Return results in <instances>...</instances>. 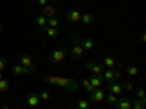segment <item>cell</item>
Returning <instances> with one entry per match:
<instances>
[{"mask_svg":"<svg viewBox=\"0 0 146 109\" xmlns=\"http://www.w3.org/2000/svg\"><path fill=\"white\" fill-rule=\"evenodd\" d=\"M21 66H23V67H32V66H34V64H32V58H31L29 54L21 55Z\"/></svg>","mask_w":146,"mask_h":109,"instance_id":"obj_16","label":"cell"},{"mask_svg":"<svg viewBox=\"0 0 146 109\" xmlns=\"http://www.w3.org/2000/svg\"><path fill=\"white\" fill-rule=\"evenodd\" d=\"M76 109H89V102L85 100V99L79 100V102L76 103Z\"/></svg>","mask_w":146,"mask_h":109,"instance_id":"obj_26","label":"cell"},{"mask_svg":"<svg viewBox=\"0 0 146 109\" xmlns=\"http://www.w3.org/2000/svg\"><path fill=\"white\" fill-rule=\"evenodd\" d=\"M41 29H42L48 36H50V38H53V39H57V38H58V35H60L58 31H57V28H51V26H48V25L44 26V28H41Z\"/></svg>","mask_w":146,"mask_h":109,"instance_id":"obj_13","label":"cell"},{"mask_svg":"<svg viewBox=\"0 0 146 109\" xmlns=\"http://www.w3.org/2000/svg\"><path fill=\"white\" fill-rule=\"evenodd\" d=\"M57 84L62 86V87H64V89H67L72 93H76L79 90L78 81L75 79H72V77H60V76H57Z\"/></svg>","mask_w":146,"mask_h":109,"instance_id":"obj_2","label":"cell"},{"mask_svg":"<svg viewBox=\"0 0 146 109\" xmlns=\"http://www.w3.org/2000/svg\"><path fill=\"white\" fill-rule=\"evenodd\" d=\"M105 99H107V103L110 106H114L115 102H117V95H113V93H110L108 96H105Z\"/></svg>","mask_w":146,"mask_h":109,"instance_id":"obj_23","label":"cell"},{"mask_svg":"<svg viewBox=\"0 0 146 109\" xmlns=\"http://www.w3.org/2000/svg\"><path fill=\"white\" fill-rule=\"evenodd\" d=\"M36 71V67L32 66V67H23L21 64H16L12 67V73L15 76H21V74H29V73H35Z\"/></svg>","mask_w":146,"mask_h":109,"instance_id":"obj_4","label":"cell"},{"mask_svg":"<svg viewBox=\"0 0 146 109\" xmlns=\"http://www.w3.org/2000/svg\"><path fill=\"white\" fill-rule=\"evenodd\" d=\"M102 66H104L105 68H114V66H115V60H114L113 57H105Z\"/></svg>","mask_w":146,"mask_h":109,"instance_id":"obj_19","label":"cell"},{"mask_svg":"<svg viewBox=\"0 0 146 109\" xmlns=\"http://www.w3.org/2000/svg\"><path fill=\"white\" fill-rule=\"evenodd\" d=\"M102 73H104V76H102L104 80H107L108 83L115 81V80H114V68H105Z\"/></svg>","mask_w":146,"mask_h":109,"instance_id":"obj_15","label":"cell"},{"mask_svg":"<svg viewBox=\"0 0 146 109\" xmlns=\"http://www.w3.org/2000/svg\"><path fill=\"white\" fill-rule=\"evenodd\" d=\"M136 99H146V98H145V90H143L142 87L136 90Z\"/></svg>","mask_w":146,"mask_h":109,"instance_id":"obj_30","label":"cell"},{"mask_svg":"<svg viewBox=\"0 0 146 109\" xmlns=\"http://www.w3.org/2000/svg\"><path fill=\"white\" fill-rule=\"evenodd\" d=\"M47 25L51 26V28H57V26H58V19H57V16L48 18V19H47Z\"/></svg>","mask_w":146,"mask_h":109,"instance_id":"obj_24","label":"cell"},{"mask_svg":"<svg viewBox=\"0 0 146 109\" xmlns=\"http://www.w3.org/2000/svg\"><path fill=\"white\" fill-rule=\"evenodd\" d=\"M107 89H108V92H110V93H113V95H120V92L123 90V89H121V84H120V83H117V81L110 83Z\"/></svg>","mask_w":146,"mask_h":109,"instance_id":"obj_14","label":"cell"},{"mask_svg":"<svg viewBox=\"0 0 146 109\" xmlns=\"http://www.w3.org/2000/svg\"><path fill=\"white\" fill-rule=\"evenodd\" d=\"M51 2H56V0H51Z\"/></svg>","mask_w":146,"mask_h":109,"instance_id":"obj_37","label":"cell"},{"mask_svg":"<svg viewBox=\"0 0 146 109\" xmlns=\"http://www.w3.org/2000/svg\"><path fill=\"white\" fill-rule=\"evenodd\" d=\"M36 3H38L40 7H44L45 5H48V0H36Z\"/></svg>","mask_w":146,"mask_h":109,"instance_id":"obj_32","label":"cell"},{"mask_svg":"<svg viewBox=\"0 0 146 109\" xmlns=\"http://www.w3.org/2000/svg\"><path fill=\"white\" fill-rule=\"evenodd\" d=\"M64 18L69 20V22H79L80 20V13L76 10V9H70V10H67L66 12V15H64Z\"/></svg>","mask_w":146,"mask_h":109,"instance_id":"obj_9","label":"cell"},{"mask_svg":"<svg viewBox=\"0 0 146 109\" xmlns=\"http://www.w3.org/2000/svg\"><path fill=\"white\" fill-rule=\"evenodd\" d=\"M88 80H89L91 86H92L94 89H100V87L102 86V80H104V77H102V74H92Z\"/></svg>","mask_w":146,"mask_h":109,"instance_id":"obj_8","label":"cell"},{"mask_svg":"<svg viewBox=\"0 0 146 109\" xmlns=\"http://www.w3.org/2000/svg\"><path fill=\"white\" fill-rule=\"evenodd\" d=\"M50 98H51V95H50V92H47V90H42V92L40 93V99L44 100V102L50 100Z\"/></svg>","mask_w":146,"mask_h":109,"instance_id":"obj_28","label":"cell"},{"mask_svg":"<svg viewBox=\"0 0 146 109\" xmlns=\"http://www.w3.org/2000/svg\"><path fill=\"white\" fill-rule=\"evenodd\" d=\"M114 106L117 109H131V102L127 98H120V99H117Z\"/></svg>","mask_w":146,"mask_h":109,"instance_id":"obj_10","label":"cell"},{"mask_svg":"<svg viewBox=\"0 0 146 109\" xmlns=\"http://www.w3.org/2000/svg\"><path fill=\"white\" fill-rule=\"evenodd\" d=\"M42 80L44 83H48V84H57V76H44Z\"/></svg>","mask_w":146,"mask_h":109,"instance_id":"obj_25","label":"cell"},{"mask_svg":"<svg viewBox=\"0 0 146 109\" xmlns=\"http://www.w3.org/2000/svg\"><path fill=\"white\" fill-rule=\"evenodd\" d=\"M140 41H145V32L140 33Z\"/></svg>","mask_w":146,"mask_h":109,"instance_id":"obj_34","label":"cell"},{"mask_svg":"<svg viewBox=\"0 0 146 109\" xmlns=\"http://www.w3.org/2000/svg\"><path fill=\"white\" fill-rule=\"evenodd\" d=\"M6 67V60L5 58H0V71H3Z\"/></svg>","mask_w":146,"mask_h":109,"instance_id":"obj_31","label":"cell"},{"mask_svg":"<svg viewBox=\"0 0 146 109\" xmlns=\"http://www.w3.org/2000/svg\"><path fill=\"white\" fill-rule=\"evenodd\" d=\"M35 23L40 28H44V26H47V18H44L42 15H38V16L35 18Z\"/></svg>","mask_w":146,"mask_h":109,"instance_id":"obj_20","label":"cell"},{"mask_svg":"<svg viewBox=\"0 0 146 109\" xmlns=\"http://www.w3.org/2000/svg\"><path fill=\"white\" fill-rule=\"evenodd\" d=\"M91 100L95 102V103H100V102L105 100V93H104V90L94 89V90L91 92Z\"/></svg>","mask_w":146,"mask_h":109,"instance_id":"obj_7","label":"cell"},{"mask_svg":"<svg viewBox=\"0 0 146 109\" xmlns=\"http://www.w3.org/2000/svg\"><path fill=\"white\" fill-rule=\"evenodd\" d=\"M121 89H124V90H133V84L130 81H123V84H121Z\"/></svg>","mask_w":146,"mask_h":109,"instance_id":"obj_29","label":"cell"},{"mask_svg":"<svg viewBox=\"0 0 146 109\" xmlns=\"http://www.w3.org/2000/svg\"><path fill=\"white\" fill-rule=\"evenodd\" d=\"M2 79H3V73H2V71H0V80H2Z\"/></svg>","mask_w":146,"mask_h":109,"instance_id":"obj_35","label":"cell"},{"mask_svg":"<svg viewBox=\"0 0 146 109\" xmlns=\"http://www.w3.org/2000/svg\"><path fill=\"white\" fill-rule=\"evenodd\" d=\"M80 83H82V86L85 87V90H86L88 93H91V92L94 90V87L91 86V83H89V80H88V79H85V77H83V79H80Z\"/></svg>","mask_w":146,"mask_h":109,"instance_id":"obj_21","label":"cell"},{"mask_svg":"<svg viewBox=\"0 0 146 109\" xmlns=\"http://www.w3.org/2000/svg\"><path fill=\"white\" fill-rule=\"evenodd\" d=\"M120 79H121V73L114 70V80H120Z\"/></svg>","mask_w":146,"mask_h":109,"instance_id":"obj_33","label":"cell"},{"mask_svg":"<svg viewBox=\"0 0 146 109\" xmlns=\"http://www.w3.org/2000/svg\"><path fill=\"white\" fill-rule=\"evenodd\" d=\"M42 16L44 18H53V16H56V7L53 6V5H45L42 9Z\"/></svg>","mask_w":146,"mask_h":109,"instance_id":"obj_11","label":"cell"},{"mask_svg":"<svg viewBox=\"0 0 146 109\" xmlns=\"http://www.w3.org/2000/svg\"><path fill=\"white\" fill-rule=\"evenodd\" d=\"M80 45L85 51H91V50H94L95 42H94L92 38H83V39H80Z\"/></svg>","mask_w":146,"mask_h":109,"instance_id":"obj_12","label":"cell"},{"mask_svg":"<svg viewBox=\"0 0 146 109\" xmlns=\"http://www.w3.org/2000/svg\"><path fill=\"white\" fill-rule=\"evenodd\" d=\"M70 53V48L69 47H63V48H56L50 53V61L54 63V64H58L62 63L63 60L66 58V55H69Z\"/></svg>","mask_w":146,"mask_h":109,"instance_id":"obj_3","label":"cell"},{"mask_svg":"<svg viewBox=\"0 0 146 109\" xmlns=\"http://www.w3.org/2000/svg\"><path fill=\"white\" fill-rule=\"evenodd\" d=\"M9 90V81L6 80V79H2L0 80V92H7Z\"/></svg>","mask_w":146,"mask_h":109,"instance_id":"obj_27","label":"cell"},{"mask_svg":"<svg viewBox=\"0 0 146 109\" xmlns=\"http://www.w3.org/2000/svg\"><path fill=\"white\" fill-rule=\"evenodd\" d=\"M25 100H27V105H28L29 108H36V106L40 105V102H41L40 93H36V92H29V93H27Z\"/></svg>","mask_w":146,"mask_h":109,"instance_id":"obj_5","label":"cell"},{"mask_svg":"<svg viewBox=\"0 0 146 109\" xmlns=\"http://www.w3.org/2000/svg\"><path fill=\"white\" fill-rule=\"evenodd\" d=\"M85 67H86V70L92 71L94 74H102V71L105 70L102 63H94V61H86L85 63Z\"/></svg>","mask_w":146,"mask_h":109,"instance_id":"obj_6","label":"cell"},{"mask_svg":"<svg viewBox=\"0 0 146 109\" xmlns=\"http://www.w3.org/2000/svg\"><path fill=\"white\" fill-rule=\"evenodd\" d=\"M146 99H136L135 102H131V109H145Z\"/></svg>","mask_w":146,"mask_h":109,"instance_id":"obj_18","label":"cell"},{"mask_svg":"<svg viewBox=\"0 0 146 109\" xmlns=\"http://www.w3.org/2000/svg\"><path fill=\"white\" fill-rule=\"evenodd\" d=\"M80 20L85 23V25H91V23L94 22V16L89 13V12H85V13L80 15Z\"/></svg>","mask_w":146,"mask_h":109,"instance_id":"obj_17","label":"cell"},{"mask_svg":"<svg viewBox=\"0 0 146 109\" xmlns=\"http://www.w3.org/2000/svg\"><path fill=\"white\" fill-rule=\"evenodd\" d=\"M2 28H3V25H2V22H0V32H2Z\"/></svg>","mask_w":146,"mask_h":109,"instance_id":"obj_36","label":"cell"},{"mask_svg":"<svg viewBox=\"0 0 146 109\" xmlns=\"http://www.w3.org/2000/svg\"><path fill=\"white\" fill-rule=\"evenodd\" d=\"M126 71H127V74L131 76V77H136V76H137V73H139L137 67H135V66H129V67H126Z\"/></svg>","mask_w":146,"mask_h":109,"instance_id":"obj_22","label":"cell"},{"mask_svg":"<svg viewBox=\"0 0 146 109\" xmlns=\"http://www.w3.org/2000/svg\"><path fill=\"white\" fill-rule=\"evenodd\" d=\"M85 50L82 48L80 45V38H79V35L76 33H73L72 35V50H70V55H72V60H75V61H78V60L82 58Z\"/></svg>","mask_w":146,"mask_h":109,"instance_id":"obj_1","label":"cell"}]
</instances>
